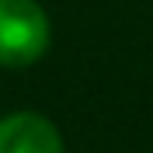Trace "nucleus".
<instances>
[{
  "label": "nucleus",
  "mask_w": 153,
  "mask_h": 153,
  "mask_svg": "<svg viewBox=\"0 0 153 153\" xmlns=\"http://www.w3.org/2000/svg\"><path fill=\"white\" fill-rule=\"evenodd\" d=\"M49 49V18L35 0H0V66H31Z\"/></svg>",
  "instance_id": "f257e3e1"
},
{
  "label": "nucleus",
  "mask_w": 153,
  "mask_h": 153,
  "mask_svg": "<svg viewBox=\"0 0 153 153\" xmlns=\"http://www.w3.org/2000/svg\"><path fill=\"white\" fill-rule=\"evenodd\" d=\"M0 153H63V136L45 115L14 111L0 118Z\"/></svg>",
  "instance_id": "f03ea898"
}]
</instances>
